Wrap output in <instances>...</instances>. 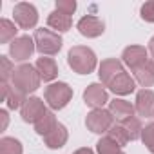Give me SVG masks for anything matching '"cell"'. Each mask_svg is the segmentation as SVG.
<instances>
[{
    "mask_svg": "<svg viewBox=\"0 0 154 154\" xmlns=\"http://www.w3.org/2000/svg\"><path fill=\"white\" fill-rule=\"evenodd\" d=\"M67 63L69 67L78 72V74H89L96 69L98 65V60H96V54L91 47L87 45H74L69 49L67 53Z\"/></svg>",
    "mask_w": 154,
    "mask_h": 154,
    "instance_id": "cell-1",
    "label": "cell"
},
{
    "mask_svg": "<svg viewBox=\"0 0 154 154\" xmlns=\"http://www.w3.org/2000/svg\"><path fill=\"white\" fill-rule=\"evenodd\" d=\"M40 82H42L40 74H38L36 67L31 65V63H20V65H17L15 74H13V78H11V84L17 89H20L22 93H26V94L35 93L40 87Z\"/></svg>",
    "mask_w": 154,
    "mask_h": 154,
    "instance_id": "cell-2",
    "label": "cell"
},
{
    "mask_svg": "<svg viewBox=\"0 0 154 154\" xmlns=\"http://www.w3.org/2000/svg\"><path fill=\"white\" fill-rule=\"evenodd\" d=\"M35 45H36V51L42 54V56H54L56 53H60L62 49V36L56 33V31H51V29H36L35 31Z\"/></svg>",
    "mask_w": 154,
    "mask_h": 154,
    "instance_id": "cell-3",
    "label": "cell"
},
{
    "mask_svg": "<svg viewBox=\"0 0 154 154\" xmlns=\"http://www.w3.org/2000/svg\"><path fill=\"white\" fill-rule=\"evenodd\" d=\"M44 98H45V103L53 111H60V109H63L71 102V98H72V87H69L65 82L51 84V85L45 87Z\"/></svg>",
    "mask_w": 154,
    "mask_h": 154,
    "instance_id": "cell-4",
    "label": "cell"
},
{
    "mask_svg": "<svg viewBox=\"0 0 154 154\" xmlns=\"http://www.w3.org/2000/svg\"><path fill=\"white\" fill-rule=\"evenodd\" d=\"M85 125L94 134H107L114 125V118L109 109H93L85 118Z\"/></svg>",
    "mask_w": 154,
    "mask_h": 154,
    "instance_id": "cell-5",
    "label": "cell"
},
{
    "mask_svg": "<svg viewBox=\"0 0 154 154\" xmlns=\"http://www.w3.org/2000/svg\"><path fill=\"white\" fill-rule=\"evenodd\" d=\"M13 17H15V24L20 29H33L38 22V11L29 2H18L13 8Z\"/></svg>",
    "mask_w": 154,
    "mask_h": 154,
    "instance_id": "cell-6",
    "label": "cell"
},
{
    "mask_svg": "<svg viewBox=\"0 0 154 154\" xmlns=\"http://www.w3.org/2000/svg\"><path fill=\"white\" fill-rule=\"evenodd\" d=\"M35 51H36L35 40H33L31 36H27V35L15 38V40L9 44V56H11L15 62H26V60H29Z\"/></svg>",
    "mask_w": 154,
    "mask_h": 154,
    "instance_id": "cell-7",
    "label": "cell"
},
{
    "mask_svg": "<svg viewBox=\"0 0 154 154\" xmlns=\"http://www.w3.org/2000/svg\"><path fill=\"white\" fill-rule=\"evenodd\" d=\"M45 112H47L45 102H44L42 98H38V96H29V98L26 100V103L22 105V109H20L22 120L27 122V123H33V125H35Z\"/></svg>",
    "mask_w": 154,
    "mask_h": 154,
    "instance_id": "cell-8",
    "label": "cell"
},
{
    "mask_svg": "<svg viewBox=\"0 0 154 154\" xmlns=\"http://www.w3.org/2000/svg\"><path fill=\"white\" fill-rule=\"evenodd\" d=\"M84 102L91 109H103V105L109 102V94L103 84H91L84 91Z\"/></svg>",
    "mask_w": 154,
    "mask_h": 154,
    "instance_id": "cell-9",
    "label": "cell"
},
{
    "mask_svg": "<svg viewBox=\"0 0 154 154\" xmlns=\"http://www.w3.org/2000/svg\"><path fill=\"white\" fill-rule=\"evenodd\" d=\"M147 60H150V58H149V49H145L143 45H129V47H125L123 53H122V62H123L131 71L138 69V67L143 65Z\"/></svg>",
    "mask_w": 154,
    "mask_h": 154,
    "instance_id": "cell-10",
    "label": "cell"
},
{
    "mask_svg": "<svg viewBox=\"0 0 154 154\" xmlns=\"http://www.w3.org/2000/svg\"><path fill=\"white\" fill-rule=\"evenodd\" d=\"M76 27H78L80 35L85 36V38H98V36H102L103 31H105L103 20H100L98 17H93V15L82 17V18L78 20V26H76Z\"/></svg>",
    "mask_w": 154,
    "mask_h": 154,
    "instance_id": "cell-11",
    "label": "cell"
},
{
    "mask_svg": "<svg viewBox=\"0 0 154 154\" xmlns=\"http://www.w3.org/2000/svg\"><path fill=\"white\" fill-rule=\"evenodd\" d=\"M125 69H123V62L122 60H116V58H107V60H103L102 63H100V67H98V76H100V80H102V84L107 87L116 76L120 74V72H123Z\"/></svg>",
    "mask_w": 154,
    "mask_h": 154,
    "instance_id": "cell-12",
    "label": "cell"
},
{
    "mask_svg": "<svg viewBox=\"0 0 154 154\" xmlns=\"http://www.w3.org/2000/svg\"><path fill=\"white\" fill-rule=\"evenodd\" d=\"M134 109L140 116L145 118H154V91L150 89H141L136 94V103Z\"/></svg>",
    "mask_w": 154,
    "mask_h": 154,
    "instance_id": "cell-13",
    "label": "cell"
},
{
    "mask_svg": "<svg viewBox=\"0 0 154 154\" xmlns=\"http://www.w3.org/2000/svg\"><path fill=\"white\" fill-rule=\"evenodd\" d=\"M107 87H109L114 94L125 96V94H131V93L136 91V80L132 78L127 71H123V72H120V74L116 76V78H114Z\"/></svg>",
    "mask_w": 154,
    "mask_h": 154,
    "instance_id": "cell-14",
    "label": "cell"
},
{
    "mask_svg": "<svg viewBox=\"0 0 154 154\" xmlns=\"http://www.w3.org/2000/svg\"><path fill=\"white\" fill-rule=\"evenodd\" d=\"M109 112L112 114L114 122L122 123V122L132 118L134 112H136V109H134V105H132L131 102H127V100H120V98H114L112 102H109Z\"/></svg>",
    "mask_w": 154,
    "mask_h": 154,
    "instance_id": "cell-15",
    "label": "cell"
},
{
    "mask_svg": "<svg viewBox=\"0 0 154 154\" xmlns=\"http://www.w3.org/2000/svg\"><path fill=\"white\" fill-rule=\"evenodd\" d=\"M132 74H134L136 84H140L143 89L154 85V60H152V58L147 60L143 65H140L138 69H134Z\"/></svg>",
    "mask_w": 154,
    "mask_h": 154,
    "instance_id": "cell-16",
    "label": "cell"
},
{
    "mask_svg": "<svg viewBox=\"0 0 154 154\" xmlns=\"http://www.w3.org/2000/svg\"><path fill=\"white\" fill-rule=\"evenodd\" d=\"M35 67H36L40 78H42L44 82H53L56 76H58V65H56V62H54L53 58H49V56L38 58L36 63H35Z\"/></svg>",
    "mask_w": 154,
    "mask_h": 154,
    "instance_id": "cell-17",
    "label": "cell"
},
{
    "mask_svg": "<svg viewBox=\"0 0 154 154\" xmlns=\"http://www.w3.org/2000/svg\"><path fill=\"white\" fill-rule=\"evenodd\" d=\"M67 140H69V132L63 123H58L47 136H44V143L49 149H62L67 143Z\"/></svg>",
    "mask_w": 154,
    "mask_h": 154,
    "instance_id": "cell-18",
    "label": "cell"
},
{
    "mask_svg": "<svg viewBox=\"0 0 154 154\" xmlns=\"http://www.w3.org/2000/svg\"><path fill=\"white\" fill-rule=\"evenodd\" d=\"M47 24H49V27L56 29V33H65V31L71 29L72 20H71L69 15H65V13L54 9V11L49 13V17H47Z\"/></svg>",
    "mask_w": 154,
    "mask_h": 154,
    "instance_id": "cell-19",
    "label": "cell"
},
{
    "mask_svg": "<svg viewBox=\"0 0 154 154\" xmlns=\"http://www.w3.org/2000/svg\"><path fill=\"white\" fill-rule=\"evenodd\" d=\"M56 125H58V122H56L54 112H53V111H47V112L35 123V131H36V134H40V136L44 138V136H47Z\"/></svg>",
    "mask_w": 154,
    "mask_h": 154,
    "instance_id": "cell-20",
    "label": "cell"
},
{
    "mask_svg": "<svg viewBox=\"0 0 154 154\" xmlns=\"http://www.w3.org/2000/svg\"><path fill=\"white\" fill-rule=\"evenodd\" d=\"M17 33H18V27H17L15 22H11L8 18L0 20V44H9V42H13L15 38H18Z\"/></svg>",
    "mask_w": 154,
    "mask_h": 154,
    "instance_id": "cell-21",
    "label": "cell"
},
{
    "mask_svg": "<svg viewBox=\"0 0 154 154\" xmlns=\"http://www.w3.org/2000/svg\"><path fill=\"white\" fill-rule=\"evenodd\" d=\"M27 100V94L22 93L20 89H17L13 84H9V89H8V96H6V103L9 109H22V105L26 103Z\"/></svg>",
    "mask_w": 154,
    "mask_h": 154,
    "instance_id": "cell-22",
    "label": "cell"
},
{
    "mask_svg": "<svg viewBox=\"0 0 154 154\" xmlns=\"http://www.w3.org/2000/svg\"><path fill=\"white\" fill-rule=\"evenodd\" d=\"M107 138H111L116 145H120V147H125L131 140H129V134H127V131H125V127L122 125V123H114L112 127H111V131L107 132Z\"/></svg>",
    "mask_w": 154,
    "mask_h": 154,
    "instance_id": "cell-23",
    "label": "cell"
},
{
    "mask_svg": "<svg viewBox=\"0 0 154 154\" xmlns=\"http://www.w3.org/2000/svg\"><path fill=\"white\" fill-rule=\"evenodd\" d=\"M122 125L125 127V131H127V134H129V140H131V141H136V140H140V138H141V131H143V127H141V122H140L136 116H132V118H129V120L122 122Z\"/></svg>",
    "mask_w": 154,
    "mask_h": 154,
    "instance_id": "cell-24",
    "label": "cell"
},
{
    "mask_svg": "<svg viewBox=\"0 0 154 154\" xmlns=\"http://www.w3.org/2000/svg\"><path fill=\"white\" fill-rule=\"evenodd\" d=\"M24 149H22V143L15 138H2L0 140V154H22Z\"/></svg>",
    "mask_w": 154,
    "mask_h": 154,
    "instance_id": "cell-25",
    "label": "cell"
},
{
    "mask_svg": "<svg viewBox=\"0 0 154 154\" xmlns=\"http://www.w3.org/2000/svg\"><path fill=\"white\" fill-rule=\"evenodd\" d=\"M96 149H98V154H125V152L122 150V147L116 145V143H114L111 138H107V136H103L102 140H98Z\"/></svg>",
    "mask_w": 154,
    "mask_h": 154,
    "instance_id": "cell-26",
    "label": "cell"
},
{
    "mask_svg": "<svg viewBox=\"0 0 154 154\" xmlns=\"http://www.w3.org/2000/svg\"><path fill=\"white\" fill-rule=\"evenodd\" d=\"M15 65L8 56H0V82L2 84H9V80L15 74Z\"/></svg>",
    "mask_w": 154,
    "mask_h": 154,
    "instance_id": "cell-27",
    "label": "cell"
},
{
    "mask_svg": "<svg viewBox=\"0 0 154 154\" xmlns=\"http://www.w3.org/2000/svg\"><path fill=\"white\" fill-rule=\"evenodd\" d=\"M141 141L150 154H154V123H149L141 131Z\"/></svg>",
    "mask_w": 154,
    "mask_h": 154,
    "instance_id": "cell-28",
    "label": "cell"
},
{
    "mask_svg": "<svg viewBox=\"0 0 154 154\" xmlns=\"http://www.w3.org/2000/svg\"><path fill=\"white\" fill-rule=\"evenodd\" d=\"M140 17L149 22V24H154V0H149V2H145L140 9Z\"/></svg>",
    "mask_w": 154,
    "mask_h": 154,
    "instance_id": "cell-29",
    "label": "cell"
},
{
    "mask_svg": "<svg viewBox=\"0 0 154 154\" xmlns=\"http://www.w3.org/2000/svg\"><path fill=\"white\" fill-rule=\"evenodd\" d=\"M56 11H62L71 17L76 11V2L74 0H56Z\"/></svg>",
    "mask_w": 154,
    "mask_h": 154,
    "instance_id": "cell-30",
    "label": "cell"
},
{
    "mask_svg": "<svg viewBox=\"0 0 154 154\" xmlns=\"http://www.w3.org/2000/svg\"><path fill=\"white\" fill-rule=\"evenodd\" d=\"M0 120H2V125H0V131H6L8 123H9V116H8V111H0Z\"/></svg>",
    "mask_w": 154,
    "mask_h": 154,
    "instance_id": "cell-31",
    "label": "cell"
},
{
    "mask_svg": "<svg viewBox=\"0 0 154 154\" xmlns=\"http://www.w3.org/2000/svg\"><path fill=\"white\" fill-rule=\"evenodd\" d=\"M72 154H94L89 147H82V149H78V150H74Z\"/></svg>",
    "mask_w": 154,
    "mask_h": 154,
    "instance_id": "cell-32",
    "label": "cell"
},
{
    "mask_svg": "<svg viewBox=\"0 0 154 154\" xmlns=\"http://www.w3.org/2000/svg\"><path fill=\"white\" fill-rule=\"evenodd\" d=\"M147 49H149V53H150V56H152V60H154V36L149 40V47H147Z\"/></svg>",
    "mask_w": 154,
    "mask_h": 154,
    "instance_id": "cell-33",
    "label": "cell"
}]
</instances>
